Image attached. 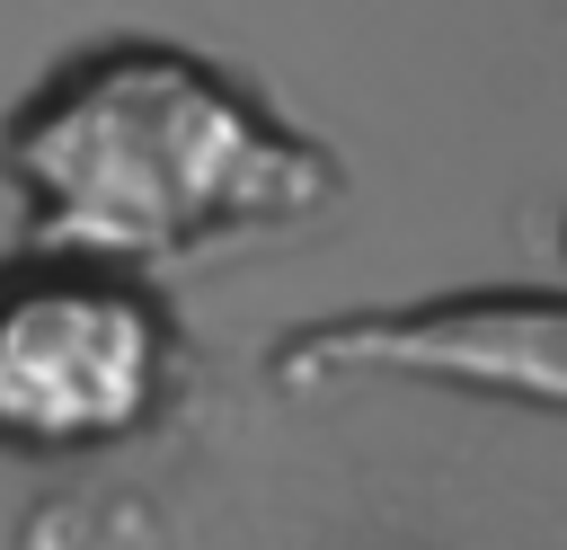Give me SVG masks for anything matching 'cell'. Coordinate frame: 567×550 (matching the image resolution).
I'll return each instance as SVG.
<instances>
[{
  "instance_id": "1",
  "label": "cell",
  "mask_w": 567,
  "mask_h": 550,
  "mask_svg": "<svg viewBox=\"0 0 567 550\" xmlns=\"http://www.w3.org/2000/svg\"><path fill=\"white\" fill-rule=\"evenodd\" d=\"M0 186L18 195L27 248L142 275L328 213L346 160L221 62L168 35H106L18 98L0 124Z\"/></svg>"
},
{
  "instance_id": "2",
  "label": "cell",
  "mask_w": 567,
  "mask_h": 550,
  "mask_svg": "<svg viewBox=\"0 0 567 550\" xmlns=\"http://www.w3.org/2000/svg\"><path fill=\"white\" fill-rule=\"evenodd\" d=\"M168 310L142 275L27 248L0 266V452H106L168 399Z\"/></svg>"
},
{
  "instance_id": "3",
  "label": "cell",
  "mask_w": 567,
  "mask_h": 550,
  "mask_svg": "<svg viewBox=\"0 0 567 550\" xmlns=\"http://www.w3.org/2000/svg\"><path fill=\"white\" fill-rule=\"evenodd\" d=\"M266 373L284 390L381 373V381H434V390H470V399H514V408H558L567 417V284L558 293L478 284V293L310 319V328L275 337Z\"/></svg>"
},
{
  "instance_id": "4",
  "label": "cell",
  "mask_w": 567,
  "mask_h": 550,
  "mask_svg": "<svg viewBox=\"0 0 567 550\" xmlns=\"http://www.w3.org/2000/svg\"><path fill=\"white\" fill-rule=\"evenodd\" d=\"M558 257H567V222H558Z\"/></svg>"
}]
</instances>
